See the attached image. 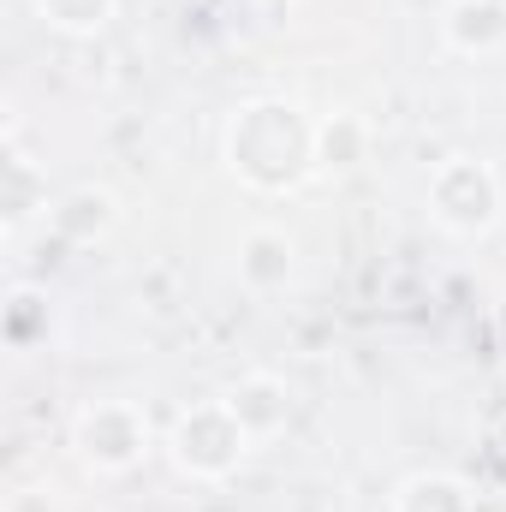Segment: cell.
Listing matches in <instances>:
<instances>
[{"instance_id": "52a82bcc", "label": "cell", "mask_w": 506, "mask_h": 512, "mask_svg": "<svg viewBox=\"0 0 506 512\" xmlns=\"http://www.w3.org/2000/svg\"><path fill=\"white\" fill-rule=\"evenodd\" d=\"M435 24L459 60H489L506 48V0H447Z\"/></svg>"}, {"instance_id": "7c38bea8", "label": "cell", "mask_w": 506, "mask_h": 512, "mask_svg": "<svg viewBox=\"0 0 506 512\" xmlns=\"http://www.w3.org/2000/svg\"><path fill=\"white\" fill-rule=\"evenodd\" d=\"M120 0H36V18L54 30V36H72V42H90L114 24Z\"/></svg>"}, {"instance_id": "5b68a950", "label": "cell", "mask_w": 506, "mask_h": 512, "mask_svg": "<svg viewBox=\"0 0 506 512\" xmlns=\"http://www.w3.org/2000/svg\"><path fill=\"white\" fill-rule=\"evenodd\" d=\"M227 405H233V417L251 429V441H274V435H286L292 429V411H298V393L286 376H274V370H245L239 382L221 393Z\"/></svg>"}, {"instance_id": "8992f818", "label": "cell", "mask_w": 506, "mask_h": 512, "mask_svg": "<svg viewBox=\"0 0 506 512\" xmlns=\"http://www.w3.org/2000/svg\"><path fill=\"white\" fill-rule=\"evenodd\" d=\"M114 227H120V197H114L108 185H72V191H60L54 209H48V233H54L60 245H72V251L102 245Z\"/></svg>"}, {"instance_id": "9c48e42d", "label": "cell", "mask_w": 506, "mask_h": 512, "mask_svg": "<svg viewBox=\"0 0 506 512\" xmlns=\"http://www.w3.org/2000/svg\"><path fill=\"white\" fill-rule=\"evenodd\" d=\"M0 227H6V239H18L30 221H48V173L24 155V143H18V131H6V191H0Z\"/></svg>"}, {"instance_id": "3957f363", "label": "cell", "mask_w": 506, "mask_h": 512, "mask_svg": "<svg viewBox=\"0 0 506 512\" xmlns=\"http://www.w3.org/2000/svg\"><path fill=\"white\" fill-rule=\"evenodd\" d=\"M423 203H429V221L441 233L489 239L506 215V185L483 155H447V161H435V173L423 185Z\"/></svg>"}, {"instance_id": "7a4b0ae2", "label": "cell", "mask_w": 506, "mask_h": 512, "mask_svg": "<svg viewBox=\"0 0 506 512\" xmlns=\"http://www.w3.org/2000/svg\"><path fill=\"white\" fill-rule=\"evenodd\" d=\"M167 459H173V471L179 477H191V483H227V477H239V465H245V453H251V429L233 417V405L215 393V399H191V405H179V417L167 423Z\"/></svg>"}, {"instance_id": "277c9868", "label": "cell", "mask_w": 506, "mask_h": 512, "mask_svg": "<svg viewBox=\"0 0 506 512\" xmlns=\"http://www.w3.org/2000/svg\"><path fill=\"white\" fill-rule=\"evenodd\" d=\"M155 423L137 399H90L72 411V453L96 477H126L149 459Z\"/></svg>"}, {"instance_id": "8fae6325", "label": "cell", "mask_w": 506, "mask_h": 512, "mask_svg": "<svg viewBox=\"0 0 506 512\" xmlns=\"http://www.w3.org/2000/svg\"><path fill=\"white\" fill-rule=\"evenodd\" d=\"M387 512H483V501H477V489L459 471H441L435 465V471H411L393 489Z\"/></svg>"}, {"instance_id": "ba28073f", "label": "cell", "mask_w": 506, "mask_h": 512, "mask_svg": "<svg viewBox=\"0 0 506 512\" xmlns=\"http://www.w3.org/2000/svg\"><path fill=\"white\" fill-rule=\"evenodd\" d=\"M292 274H298V245H292L286 227H251V233L239 239V286H245L251 298L286 292Z\"/></svg>"}, {"instance_id": "30bf717a", "label": "cell", "mask_w": 506, "mask_h": 512, "mask_svg": "<svg viewBox=\"0 0 506 512\" xmlns=\"http://www.w3.org/2000/svg\"><path fill=\"white\" fill-rule=\"evenodd\" d=\"M370 149H376V131L364 114H322L316 120V173L322 179H352L370 167Z\"/></svg>"}, {"instance_id": "4fadbf2b", "label": "cell", "mask_w": 506, "mask_h": 512, "mask_svg": "<svg viewBox=\"0 0 506 512\" xmlns=\"http://www.w3.org/2000/svg\"><path fill=\"white\" fill-rule=\"evenodd\" d=\"M42 340H48V298L36 286H12V298H6V346L36 352Z\"/></svg>"}, {"instance_id": "6da1fadb", "label": "cell", "mask_w": 506, "mask_h": 512, "mask_svg": "<svg viewBox=\"0 0 506 512\" xmlns=\"http://www.w3.org/2000/svg\"><path fill=\"white\" fill-rule=\"evenodd\" d=\"M221 161L256 197H292L316 173V120L292 96H251L221 126Z\"/></svg>"}, {"instance_id": "5bb4252c", "label": "cell", "mask_w": 506, "mask_h": 512, "mask_svg": "<svg viewBox=\"0 0 506 512\" xmlns=\"http://www.w3.org/2000/svg\"><path fill=\"white\" fill-rule=\"evenodd\" d=\"M6 512H48V495H42V489H18V495L6 501Z\"/></svg>"}]
</instances>
